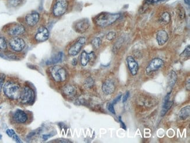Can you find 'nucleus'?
<instances>
[{"label": "nucleus", "instance_id": "obj_1", "mask_svg": "<svg viewBox=\"0 0 190 143\" xmlns=\"http://www.w3.org/2000/svg\"><path fill=\"white\" fill-rule=\"evenodd\" d=\"M21 87L16 82L9 80L3 86L4 95L11 100L19 99L21 93Z\"/></svg>", "mask_w": 190, "mask_h": 143}, {"label": "nucleus", "instance_id": "obj_2", "mask_svg": "<svg viewBox=\"0 0 190 143\" xmlns=\"http://www.w3.org/2000/svg\"><path fill=\"white\" fill-rule=\"evenodd\" d=\"M119 14H112L109 12H102L96 16L94 21L96 25L101 27L109 26L119 18Z\"/></svg>", "mask_w": 190, "mask_h": 143}, {"label": "nucleus", "instance_id": "obj_3", "mask_svg": "<svg viewBox=\"0 0 190 143\" xmlns=\"http://www.w3.org/2000/svg\"><path fill=\"white\" fill-rule=\"evenodd\" d=\"M49 72L52 79L56 82H63L67 79L66 70L60 66H53L49 69Z\"/></svg>", "mask_w": 190, "mask_h": 143}, {"label": "nucleus", "instance_id": "obj_4", "mask_svg": "<svg viewBox=\"0 0 190 143\" xmlns=\"http://www.w3.org/2000/svg\"><path fill=\"white\" fill-rule=\"evenodd\" d=\"M35 97V92L30 86L26 85L23 87L21 90V93L19 98L22 103L25 105L30 104L33 102Z\"/></svg>", "mask_w": 190, "mask_h": 143}, {"label": "nucleus", "instance_id": "obj_5", "mask_svg": "<svg viewBox=\"0 0 190 143\" xmlns=\"http://www.w3.org/2000/svg\"><path fill=\"white\" fill-rule=\"evenodd\" d=\"M68 7V0H56L53 7V14L56 17L64 15Z\"/></svg>", "mask_w": 190, "mask_h": 143}, {"label": "nucleus", "instance_id": "obj_6", "mask_svg": "<svg viewBox=\"0 0 190 143\" xmlns=\"http://www.w3.org/2000/svg\"><path fill=\"white\" fill-rule=\"evenodd\" d=\"M10 48L15 52H21L25 47V42L18 37H13L9 42Z\"/></svg>", "mask_w": 190, "mask_h": 143}, {"label": "nucleus", "instance_id": "obj_7", "mask_svg": "<svg viewBox=\"0 0 190 143\" xmlns=\"http://www.w3.org/2000/svg\"><path fill=\"white\" fill-rule=\"evenodd\" d=\"M85 37H80L76 41L73 46H71L68 50V53L71 56H76L81 50L83 47L86 44Z\"/></svg>", "mask_w": 190, "mask_h": 143}, {"label": "nucleus", "instance_id": "obj_8", "mask_svg": "<svg viewBox=\"0 0 190 143\" xmlns=\"http://www.w3.org/2000/svg\"><path fill=\"white\" fill-rule=\"evenodd\" d=\"M164 65V62L160 58L156 57L152 59L146 67V72L147 73H151L153 72L160 69Z\"/></svg>", "mask_w": 190, "mask_h": 143}, {"label": "nucleus", "instance_id": "obj_9", "mask_svg": "<svg viewBox=\"0 0 190 143\" xmlns=\"http://www.w3.org/2000/svg\"><path fill=\"white\" fill-rule=\"evenodd\" d=\"M90 27V22L88 19H81L77 21L74 24V28L77 32L83 34L87 31Z\"/></svg>", "mask_w": 190, "mask_h": 143}, {"label": "nucleus", "instance_id": "obj_10", "mask_svg": "<svg viewBox=\"0 0 190 143\" xmlns=\"http://www.w3.org/2000/svg\"><path fill=\"white\" fill-rule=\"evenodd\" d=\"M13 118L15 122L19 124H25L28 120V115L24 110L18 109L14 113Z\"/></svg>", "mask_w": 190, "mask_h": 143}, {"label": "nucleus", "instance_id": "obj_11", "mask_svg": "<svg viewBox=\"0 0 190 143\" xmlns=\"http://www.w3.org/2000/svg\"><path fill=\"white\" fill-rule=\"evenodd\" d=\"M25 32V28L21 24H15L12 25L8 30V34L13 37H18L24 34Z\"/></svg>", "mask_w": 190, "mask_h": 143}, {"label": "nucleus", "instance_id": "obj_12", "mask_svg": "<svg viewBox=\"0 0 190 143\" xmlns=\"http://www.w3.org/2000/svg\"><path fill=\"white\" fill-rule=\"evenodd\" d=\"M49 37V32L48 29L45 27H41L38 29V31L35 36V40L39 42L47 41Z\"/></svg>", "mask_w": 190, "mask_h": 143}, {"label": "nucleus", "instance_id": "obj_13", "mask_svg": "<svg viewBox=\"0 0 190 143\" xmlns=\"http://www.w3.org/2000/svg\"><path fill=\"white\" fill-rule=\"evenodd\" d=\"M115 84L114 81L111 79L106 80L103 84L102 90L105 95H110L112 94L115 90Z\"/></svg>", "mask_w": 190, "mask_h": 143}, {"label": "nucleus", "instance_id": "obj_14", "mask_svg": "<svg viewBox=\"0 0 190 143\" xmlns=\"http://www.w3.org/2000/svg\"><path fill=\"white\" fill-rule=\"evenodd\" d=\"M40 19V15L37 12H32L25 17L26 24L29 27H34L37 25Z\"/></svg>", "mask_w": 190, "mask_h": 143}, {"label": "nucleus", "instance_id": "obj_15", "mask_svg": "<svg viewBox=\"0 0 190 143\" xmlns=\"http://www.w3.org/2000/svg\"><path fill=\"white\" fill-rule=\"evenodd\" d=\"M126 62L131 73L133 76L136 75L139 70V65L137 61L132 57L128 56L126 58Z\"/></svg>", "mask_w": 190, "mask_h": 143}, {"label": "nucleus", "instance_id": "obj_16", "mask_svg": "<svg viewBox=\"0 0 190 143\" xmlns=\"http://www.w3.org/2000/svg\"><path fill=\"white\" fill-rule=\"evenodd\" d=\"M171 93V92L168 93L167 94V95L165 96L164 100V104L163 106V109H162V112H161L162 116H164L167 113V112L169 111V110H170V109L171 108L172 105L173 104V102L170 100Z\"/></svg>", "mask_w": 190, "mask_h": 143}, {"label": "nucleus", "instance_id": "obj_17", "mask_svg": "<svg viewBox=\"0 0 190 143\" xmlns=\"http://www.w3.org/2000/svg\"><path fill=\"white\" fill-rule=\"evenodd\" d=\"M94 57H95V54L94 52H91L88 54L85 50L83 51L80 55V62L81 65L83 67H86L90 61V60Z\"/></svg>", "mask_w": 190, "mask_h": 143}, {"label": "nucleus", "instance_id": "obj_18", "mask_svg": "<svg viewBox=\"0 0 190 143\" xmlns=\"http://www.w3.org/2000/svg\"><path fill=\"white\" fill-rule=\"evenodd\" d=\"M169 39L167 33L164 30H160L156 35V40L158 44L160 46L164 45Z\"/></svg>", "mask_w": 190, "mask_h": 143}, {"label": "nucleus", "instance_id": "obj_19", "mask_svg": "<svg viewBox=\"0 0 190 143\" xmlns=\"http://www.w3.org/2000/svg\"><path fill=\"white\" fill-rule=\"evenodd\" d=\"M62 91L64 95L68 97H71L76 95V88L73 85H67L63 87Z\"/></svg>", "mask_w": 190, "mask_h": 143}, {"label": "nucleus", "instance_id": "obj_20", "mask_svg": "<svg viewBox=\"0 0 190 143\" xmlns=\"http://www.w3.org/2000/svg\"><path fill=\"white\" fill-rule=\"evenodd\" d=\"M63 53L62 52H60L57 54H56L54 57H52L51 59L48 60L46 62V64L48 65H54L57 63L61 62L63 60Z\"/></svg>", "mask_w": 190, "mask_h": 143}, {"label": "nucleus", "instance_id": "obj_21", "mask_svg": "<svg viewBox=\"0 0 190 143\" xmlns=\"http://www.w3.org/2000/svg\"><path fill=\"white\" fill-rule=\"evenodd\" d=\"M190 115V106H187L181 109L179 114V117L181 120H185L189 117Z\"/></svg>", "mask_w": 190, "mask_h": 143}, {"label": "nucleus", "instance_id": "obj_22", "mask_svg": "<svg viewBox=\"0 0 190 143\" xmlns=\"http://www.w3.org/2000/svg\"><path fill=\"white\" fill-rule=\"evenodd\" d=\"M177 79L178 77H177V73L173 70L171 71L169 75V85L171 89H172L173 87L174 86L175 83H176L177 80Z\"/></svg>", "mask_w": 190, "mask_h": 143}, {"label": "nucleus", "instance_id": "obj_23", "mask_svg": "<svg viewBox=\"0 0 190 143\" xmlns=\"http://www.w3.org/2000/svg\"><path fill=\"white\" fill-rule=\"evenodd\" d=\"M170 19H171V17H170V14L169 12H164L162 14V16L160 17V21L163 24L166 25L170 22Z\"/></svg>", "mask_w": 190, "mask_h": 143}, {"label": "nucleus", "instance_id": "obj_24", "mask_svg": "<svg viewBox=\"0 0 190 143\" xmlns=\"http://www.w3.org/2000/svg\"><path fill=\"white\" fill-rule=\"evenodd\" d=\"M94 85V79L91 77H88L84 82V86L87 89H90Z\"/></svg>", "mask_w": 190, "mask_h": 143}, {"label": "nucleus", "instance_id": "obj_25", "mask_svg": "<svg viewBox=\"0 0 190 143\" xmlns=\"http://www.w3.org/2000/svg\"><path fill=\"white\" fill-rule=\"evenodd\" d=\"M102 41L100 38L99 37H95V38L93 39V40L91 42V44L93 47L95 49H98L100 48L101 45Z\"/></svg>", "mask_w": 190, "mask_h": 143}, {"label": "nucleus", "instance_id": "obj_26", "mask_svg": "<svg viewBox=\"0 0 190 143\" xmlns=\"http://www.w3.org/2000/svg\"><path fill=\"white\" fill-rule=\"evenodd\" d=\"M7 48V43L5 39L0 35V50H5Z\"/></svg>", "mask_w": 190, "mask_h": 143}, {"label": "nucleus", "instance_id": "obj_27", "mask_svg": "<svg viewBox=\"0 0 190 143\" xmlns=\"http://www.w3.org/2000/svg\"><path fill=\"white\" fill-rule=\"evenodd\" d=\"M190 56V46L187 47L184 49V50L181 54L180 57H189Z\"/></svg>", "mask_w": 190, "mask_h": 143}, {"label": "nucleus", "instance_id": "obj_28", "mask_svg": "<svg viewBox=\"0 0 190 143\" xmlns=\"http://www.w3.org/2000/svg\"><path fill=\"white\" fill-rule=\"evenodd\" d=\"M116 36V34L115 31H110L106 35V39L108 41H112L113 39L115 38Z\"/></svg>", "mask_w": 190, "mask_h": 143}, {"label": "nucleus", "instance_id": "obj_29", "mask_svg": "<svg viewBox=\"0 0 190 143\" xmlns=\"http://www.w3.org/2000/svg\"><path fill=\"white\" fill-rule=\"evenodd\" d=\"M22 2V0H10L9 4L11 7H15L19 5Z\"/></svg>", "mask_w": 190, "mask_h": 143}, {"label": "nucleus", "instance_id": "obj_30", "mask_svg": "<svg viewBox=\"0 0 190 143\" xmlns=\"http://www.w3.org/2000/svg\"><path fill=\"white\" fill-rule=\"evenodd\" d=\"M5 79V75L2 73H0V92L3 88V86L4 85V82Z\"/></svg>", "mask_w": 190, "mask_h": 143}, {"label": "nucleus", "instance_id": "obj_31", "mask_svg": "<svg viewBox=\"0 0 190 143\" xmlns=\"http://www.w3.org/2000/svg\"><path fill=\"white\" fill-rule=\"evenodd\" d=\"M108 109L111 113L115 115V109H114V106L112 104H111V103H109L108 105Z\"/></svg>", "mask_w": 190, "mask_h": 143}, {"label": "nucleus", "instance_id": "obj_32", "mask_svg": "<svg viewBox=\"0 0 190 143\" xmlns=\"http://www.w3.org/2000/svg\"><path fill=\"white\" fill-rule=\"evenodd\" d=\"M121 99H122V95H119L118 96H117L112 102H111V103L115 106L117 103H118L121 100Z\"/></svg>", "mask_w": 190, "mask_h": 143}, {"label": "nucleus", "instance_id": "obj_33", "mask_svg": "<svg viewBox=\"0 0 190 143\" xmlns=\"http://www.w3.org/2000/svg\"><path fill=\"white\" fill-rule=\"evenodd\" d=\"M6 133L10 137H12L13 136H14V134H15V132H14V130H13L12 129H8V130H7V131H6Z\"/></svg>", "mask_w": 190, "mask_h": 143}, {"label": "nucleus", "instance_id": "obj_34", "mask_svg": "<svg viewBox=\"0 0 190 143\" xmlns=\"http://www.w3.org/2000/svg\"><path fill=\"white\" fill-rule=\"evenodd\" d=\"M179 16L181 19H184L185 16V12L183 8L179 10Z\"/></svg>", "mask_w": 190, "mask_h": 143}, {"label": "nucleus", "instance_id": "obj_35", "mask_svg": "<svg viewBox=\"0 0 190 143\" xmlns=\"http://www.w3.org/2000/svg\"><path fill=\"white\" fill-rule=\"evenodd\" d=\"M119 122H120V123L121 124L122 128L124 130H126V126L124 122H123V121L122 120V119H121V116H119Z\"/></svg>", "mask_w": 190, "mask_h": 143}, {"label": "nucleus", "instance_id": "obj_36", "mask_svg": "<svg viewBox=\"0 0 190 143\" xmlns=\"http://www.w3.org/2000/svg\"><path fill=\"white\" fill-rule=\"evenodd\" d=\"M129 91H128L126 93H125V95H124V97H123V99H122V101H123V103H125V102H126V100H128V97H129Z\"/></svg>", "mask_w": 190, "mask_h": 143}, {"label": "nucleus", "instance_id": "obj_37", "mask_svg": "<svg viewBox=\"0 0 190 143\" xmlns=\"http://www.w3.org/2000/svg\"><path fill=\"white\" fill-rule=\"evenodd\" d=\"M51 135H52V134H46V135H43L42 136V138H43V140H47L49 137H52Z\"/></svg>", "mask_w": 190, "mask_h": 143}, {"label": "nucleus", "instance_id": "obj_38", "mask_svg": "<svg viewBox=\"0 0 190 143\" xmlns=\"http://www.w3.org/2000/svg\"><path fill=\"white\" fill-rule=\"evenodd\" d=\"M187 82H188V85H187V83L186 82V83H185V86H186V88H187V90H190V78L188 79V80H187Z\"/></svg>", "mask_w": 190, "mask_h": 143}, {"label": "nucleus", "instance_id": "obj_39", "mask_svg": "<svg viewBox=\"0 0 190 143\" xmlns=\"http://www.w3.org/2000/svg\"><path fill=\"white\" fill-rule=\"evenodd\" d=\"M77 64V60L76 59H73L72 60V65L73 66H76Z\"/></svg>", "mask_w": 190, "mask_h": 143}, {"label": "nucleus", "instance_id": "obj_40", "mask_svg": "<svg viewBox=\"0 0 190 143\" xmlns=\"http://www.w3.org/2000/svg\"><path fill=\"white\" fill-rule=\"evenodd\" d=\"M184 2L185 4H187V5H190V0H184Z\"/></svg>", "mask_w": 190, "mask_h": 143}, {"label": "nucleus", "instance_id": "obj_41", "mask_svg": "<svg viewBox=\"0 0 190 143\" xmlns=\"http://www.w3.org/2000/svg\"><path fill=\"white\" fill-rule=\"evenodd\" d=\"M1 138H2V135H0V140L1 139Z\"/></svg>", "mask_w": 190, "mask_h": 143}, {"label": "nucleus", "instance_id": "obj_42", "mask_svg": "<svg viewBox=\"0 0 190 143\" xmlns=\"http://www.w3.org/2000/svg\"><path fill=\"white\" fill-rule=\"evenodd\" d=\"M163 1V0H157V1Z\"/></svg>", "mask_w": 190, "mask_h": 143}]
</instances>
